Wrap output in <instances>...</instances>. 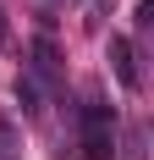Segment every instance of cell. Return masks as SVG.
<instances>
[{
    "instance_id": "obj_1",
    "label": "cell",
    "mask_w": 154,
    "mask_h": 160,
    "mask_svg": "<svg viewBox=\"0 0 154 160\" xmlns=\"http://www.w3.org/2000/svg\"><path fill=\"white\" fill-rule=\"evenodd\" d=\"M110 72H116V83H121L127 94H138V88H143L138 50H132V39H127V33H110Z\"/></svg>"
},
{
    "instance_id": "obj_2",
    "label": "cell",
    "mask_w": 154,
    "mask_h": 160,
    "mask_svg": "<svg viewBox=\"0 0 154 160\" xmlns=\"http://www.w3.org/2000/svg\"><path fill=\"white\" fill-rule=\"evenodd\" d=\"M94 132H110V105H99V99L83 105V138H94Z\"/></svg>"
},
{
    "instance_id": "obj_3",
    "label": "cell",
    "mask_w": 154,
    "mask_h": 160,
    "mask_svg": "<svg viewBox=\"0 0 154 160\" xmlns=\"http://www.w3.org/2000/svg\"><path fill=\"white\" fill-rule=\"evenodd\" d=\"M33 72H39V78H55V72H61V61H55V44H50V39H33Z\"/></svg>"
},
{
    "instance_id": "obj_4",
    "label": "cell",
    "mask_w": 154,
    "mask_h": 160,
    "mask_svg": "<svg viewBox=\"0 0 154 160\" xmlns=\"http://www.w3.org/2000/svg\"><path fill=\"white\" fill-rule=\"evenodd\" d=\"M17 105H22V111H44V105H39V83H33V78H17Z\"/></svg>"
},
{
    "instance_id": "obj_5",
    "label": "cell",
    "mask_w": 154,
    "mask_h": 160,
    "mask_svg": "<svg viewBox=\"0 0 154 160\" xmlns=\"http://www.w3.org/2000/svg\"><path fill=\"white\" fill-rule=\"evenodd\" d=\"M6 39H11V28H6V11H0V44H6Z\"/></svg>"
}]
</instances>
